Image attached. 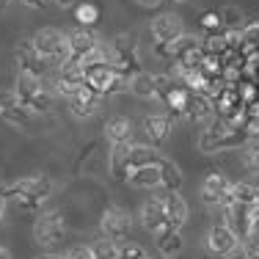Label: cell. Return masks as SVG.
Returning <instances> with one entry per match:
<instances>
[{"instance_id":"d6986e66","label":"cell","mask_w":259,"mask_h":259,"mask_svg":"<svg viewBox=\"0 0 259 259\" xmlns=\"http://www.w3.org/2000/svg\"><path fill=\"white\" fill-rule=\"evenodd\" d=\"M138 221L149 234L160 232L163 226H168V218H165V207H163V199H146L141 204V212H138Z\"/></svg>"},{"instance_id":"7402d4cb","label":"cell","mask_w":259,"mask_h":259,"mask_svg":"<svg viewBox=\"0 0 259 259\" xmlns=\"http://www.w3.org/2000/svg\"><path fill=\"white\" fill-rule=\"evenodd\" d=\"M105 138L110 146L116 144H133V121L127 116H110L105 121Z\"/></svg>"},{"instance_id":"ab89813d","label":"cell","mask_w":259,"mask_h":259,"mask_svg":"<svg viewBox=\"0 0 259 259\" xmlns=\"http://www.w3.org/2000/svg\"><path fill=\"white\" fill-rule=\"evenodd\" d=\"M11 3V0H0V9H6V6H9Z\"/></svg>"},{"instance_id":"d590c367","label":"cell","mask_w":259,"mask_h":259,"mask_svg":"<svg viewBox=\"0 0 259 259\" xmlns=\"http://www.w3.org/2000/svg\"><path fill=\"white\" fill-rule=\"evenodd\" d=\"M77 0H53V6H58V9H72Z\"/></svg>"},{"instance_id":"60d3db41","label":"cell","mask_w":259,"mask_h":259,"mask_svg":"<svg viewBox=\"0 0 259 259\" xmlns=\"http://www.w3.org/2000/svg\"><path fill=\"white\" fill-rule=\"evenodd\" d=\"M171 3H188V0H171Z\"/></svg>"},{"instance_id":"277c9868","label":"cell","mask_w":259,"mask_h":259,"mask_svg":"<svg viewBox=\"0 0 259 259\" xmlns=\"http://www.w3.org/2000/svg\"><path fill=\"white\" fill-rule=\"evenodd\" d=\"M240 141H243V135H240V130L234 127L232 121L212 119L199 135V149L204 152V155H215V152L240 146Z\"/></svg>"},{"instance_id":"7a4b0ae2","label":"cell","mask_w":259,"mask_h":259,"mask_svg":"<svg viewBox=\"0 0 259 259\" xmlns=\"http://www.w3.org/2000/svg\"><path fill=\"white\" fill-rule=\"evenodd\" d=\"M36 53L47 61V66H64L72 61V53H69V36H64L58 28H39L33 36Z\"/></svg>"},{"instance_id":"4dcf8cb0","label":"cell","mask_w":259,"mask_h":259,"mask_svg":"<svg viewBox=\"0 0 259 259\" xmlns=\"http://www.w3.org/2000/svg\"><path fill=\"white\" fill-rule=\"evenodd\" d=\"M243 248H245V254H248V259H259V229L243 240Z\"/></svg>"},{"instance_id":"9a60e30c","label":"cell","mask_w":259,"mask_h":259,"mask_svg":"<svg viewBox=\"0 0 259 259\" xmlns=\"http://www.w3.org/2000/svg\"><path fill=\"white\" fill-rule=\"evenodd\" d=\"M53 85H55V94L69 100V97L75 94L77 89H83V85H85V72H83V66L75 64V61L58 66V75H55Z\"/></svg>"},{"instance_id":"f35d334b","label":"cell","mask_w":259,"mask_h":259,"mask_svg":"<svg viewBox=\"0 0 259 259\" xmlns=\"http://www.w3.org/2000/svg\"><path fill=\"white\" fill-rule=\"evenodd\" d=\"M33 259H64V256H58V254H39V256H33Z\"/></svg>"},{"instance_id":"5b68a950","label":"cell","mask_w":259,"mask_h":259,"mask_svg":"<svg viewBox=\"0 0 259 259\" xmlns=\"http://www.w3.org/2000/svg\"><path fill=\"white\" fill-rule=\"evenodd\" d=\"M83 72H85V85L94 89L97 94H102V97H113V94H119V91H127V77L121 75V72H116L113 66L108 64V58L83 66Z\"/></svg>"},{"instance_id":"9c48e42d","label":"cell","mask_w":259,"mask_h":259,"mask_svg":"<svg viewBox=\"0 0 259 259\" xmlns=\"http://www.w3.org/2000/svg\"><path fill=\"white\" fill-rule=\"evenodd\" d=\"M100 232H102V237L113 240V243L116 240H127L130 232H133V215L119 204L105 207L102 218H100Z\"/></svg>"},{"instance_id":"d4e9b609","label":"cell","mask_w":259,"mask_h":259,"mask_svg":"<svg viewBox=\"0 0 259 259\" xmlns=\"http://www.w3.org/2000/svg\"><path fill=\"white\" fill-rule=\"evenodd\" d=\"M182 182H185V177H182L180 165L171 163L168 157L160 160V188H163L165 193H171V190H180Z\"/></svg>"},{"instance_id":"e575fe53","label":"cell","mask_w":259,"mask_h":259,"mask_svg":"<svg viewBox=\"0 0 259 259\" xmlns=\"http://www.w3.org/2000/svg\"><path fill=\"white\" fill-rule=\"evenodd\" d=\"M138 6H144V9H155V6H160L163 0H135Z\"/></svg>"},{"instance_id":"836d02e7","label":"cell","mask_w":259,"mask_h":259,"mask_svg":"<svg viewBox=\"0 0 259 259\" xmlns=\"http://www.w3.org/2000/svg\"><path fill=\"white\" fill-rule=\"evenodd\" d=\"M224 259H248V254H245V248L243 245H234V248L229 251V254H226Z\"/></svg>"},{"instance_id":"4316f807","label":"cell","mask_w":259,"mask_h":259,"mask_svg":"<svg viewBox=\"0 0 259 259\" xmlns=\"http://www.w3.org/2000/svg\"><path fill=\"white\" fill-rule=\"evenodd\" d=\"M91 254H94V259H119V245L108 237H100L91 243Z\"/></svg>"},{"instance_id":"2e32d148","label":"cell","mask_w":259,"mask_h":259,"mask_svg":"<svg viewBox=\"0 0 259 259\" xmlns=\"http://www.w3.org/2000/svg\"><path fill=\"white\" fill-rule=\"evenodd\" d=\"M204 245H207L209 254L226 256L234 245H240V240L234 237V232L226 224H212V226H209V232H207V237H204Z\"/></svg>"},{"instance_id":"f546056e","label":"cell","mask_w":259,"mask_h":259,"mask_svg":"<svg viewBox=\"0 0 259 259\" xmlns=\"http://www.w3.org/2000/svg\"><path fill=\"white\" fill-rule=\"evenodd\" d=\"M119 259H149L144 245L133 243V240H124V243L119 245Z\"/></svg>"},{"instance_id":"44dd1931","label":"cell","mask_w":259,"mask_h":259,"mask_svg":"<svg viewBox=\"0 0 259 259\" xmlns=\"http://www.w3.org/2000/svg\"><path fill=\"white\" fill-rule=\"evenodd\" d=\"M163 207H165V218H168L171 226L182 229V226L188 224L190 207H188V201L180 196V190H171V193H165V196H163Z\"/></svg>"},{"instance_id":"30bf717a","label":"cell","mask_w":259,"mask_h":259,"mask_svg":"<svg viewBox=\"0 0 259 259\" xmlns=\"http://www.w3.org/2000/svg\"><path fill=\"white\" fill-rule=\"evenodd\" d=\"M232 185L234 182L229 180V177L212 171V174H207L204 180H201L199 196H201V201H204L207 207H221L224 209L232 201Z\"/></svg>"},{"instance_id":"ac0fdd59","label":"cell","mask_w":259,"mask_h":259,"mask_svg":"<svg viewBox=\"0 0 259 259\" xmlns=\"http://www.w3.org/2000/svg\"><path fill=\"white\" fill-rule=\"evenodd\" d=\"M155 237V248L160 251V256L163 259H174L182 254L185 248V237H182V229H177V226H163L160 232L152 234Z\"/></svg>"},{"instance_id":"ba28073f","label":"cell","mask_w":259,"mask_h":259,"mask_svg":"<svg viewBox=\"0 0 259 259\" xmlns=\"http://www.w3.org/2000/svg\"><path fill=\"white\" fill-rule=\"evenodd\" d=\"M224 209H226V221H224V224L234 232V237H237V240H245L248 234H254L259 229V207H248V204L229 201Z\"/></svg>"},{"instance_id":"52a82bcc","label":"cell","mask_w":259,"mask_h":259,"mask_svg":"<svg viewBox=\"0 0 259 259\" xmlns=\"http://www.w3.org/2000/svg\"><path fill=\"white\" fill-rule=\"evenodd\" d=\"M66 234V224L64 218H61L58 209H47V212H39L33 221V240L36 245H41V248H53V245H58L61 240H64Z\"/></svg>"},{"instance_id":"1f68e13d","label":"cell","mask_w":259,"mask_h":259,"mask_svg":"<svg viewBox=\"0 0 259 259\" xmlns=\"http://www.w3.org/2000/svg\"><path fill=\"white\" fill-rule=\"evenodd\" d=\"M64 259H94V254H91V245H72Z\"/></svg>"},{"instance_id":"8d00e7d4","label":"cell","mask_w":259,"mask_h":259,"mask_svg":"<svg viewBox=\"0 0 259 259\" xmlns=\"http://www.w3.org/2000/svg\"><path fill=\"white\" fill-rule=\"evenodd\" d=\"M6 207H9V201L0 196V224H3V215H6Z\"/></svg>"},{"instance_id":"603a6c76","label":"cell","mask_w":259,"mask_h":259,"mask_svg":"<svg viewBox=\"0 0 259 259\" xmlns=\"http://www.w3.org/2000/svg\"><path fill=\"white\" fill-rule=\"evenodd\" d=\"M108 168H110V174H113L116 180H127V177L133 174V168H130V144L110 146V152H108Z\"/></svg>"},{"instance_id":"5bb4252c","label":"cell","mask_w":259,"mask_h":259,"mask_svg":"<svg viewBox=\"0 0 259 259\" xmlns=\"http://www.w3.org/2000/svg\"><path fill=\"white\" fill-rule=\"evenodd\" d=\"M0 119H3L6 124H11V127L28 130L30 121H33V116L22 108V102L17 100L14 89H11V91H0Z\"/></svg>"},{"instance_id":"d6a6232c","label":"cell","mask_w":259,"mask_h":259,"mask_svg":"<svg viewBox=\"0 0 259 259\" xmlns=\"http://www.w3.org/2000/svg\"><path fill=\"white\" fill-rule=\"evenodd\" d=\"M20 3L28 9H47V6H53V0H20Z\"/></svg>"},{"instance_id":"cb8c5ba5","label":"cell","mask_w":259,"mask_h":259,"mask_svg":"<svg viewBox=\"0 0 259 259\" xmlns=\"http://www.w3.org/2000/svg\"><path fill=\"white\" fill-rule=\"evenodd\" d=\"M160 160H163V157H160ZM127 182L133 185V188H138V190L160 188V163H155V165H141V168H135L133 174L127 177Z\"/></svg>"},{"instance_id":"6da1fadb","label":"cell","mask_w":259,"mask_h":259,"mask_svg":"<svg viewBox=\"0 0 259 259\" xmlns=\"http://www.w3.org/2000/svg\"><path fill=\"white\" fill-rule=\"evenodd\" d=\"M53 190H55V182L47 174H33V177H22V180L0 185V196L9 204H17L22 209H39L53 196Z\"/></svg>"},{"instance_id":"f1b7e54d","label":"cell","mask_w":259,"mask_h":259,"mask_svg":"<svg viewBox=\"0 0 259 259\" xmlns=\"http://www.w3.org/2000/svg\"><path fill=\"white\" fill-rule=\"evenodd\" d=\"M97 20H100V9H97L94 3H80L77 6V22L83 28H91Z\"/></svg>"},{"instance_id":"83f0119b","label":"cell","mask_w":259,"mask_h":259,"mask_svg":"<svg viewBox=\"0 0 259 259\" xmlns=\"http://www.w3.org/2000/svg\"><path fill=\"white\" fill-rule=\"evenodd\" d=\"M243 165L251 174L259 177V138H251L248 144L243 146Z\"/></svg>"},{"instance_id":"484cf974","label":"cell","mask_w":259,"mask_h":259,"mask_svg":"<svg viewBox=\"0 0 259 259\" xmlns=\"http://www.w3.org/2000/svg\"><path fill=\"white\" fill-rule=\"evenodd\" d=\"M232 201L248 204V207H259V188L251 182H234L232 185Z\"/></svg>"},{"instance_id":"e0dca14e","label":"cell","mask_w":259,"mask_h":259,"mask_svg":"<svg viewBox=\"0 0 259 259\" xmlns=\"http://www.w3.org/2000/svg\"><path fill=\"white\" fill-rule=\"evenodd\" d=\"M171 133H174L171 113H149L144 119V135L152 146H163L171 138Z\"/></svg>"},{"instance_id":"8fae6325","label":"cell","mask_w":259,"mask_h":259,"mask_svg":"<svg viewBox=\"0 0 259 259\" xmlns=\"http://www.w3.org/2000/svg\"><path fill=\"white\" fill-rule=\"evenodd\" d=\"M185 36V20L174 11H163L152 20V39L155 45H174L177 39Z\"/></svg>"},{"instance_id":"74e56055","label":"cell","mask_w":259,"mask_h":259,"mask_svg":"<svg viewBox=\"0 0 259 259\" xmlns=\"http://www.w3.org/2000/svg\"><path fill=\"white\" fill-rule=\"evenodd\" d=\"M0 259H14V256H11L9 248H3V245H0Z\"/></svg>"},{"instance_id":"4fadbf2b","label":"cell","mask_w":259,"mask_h":259,"mask_svg":"<svg viewBox=\"0 0 259 259\" xmlns=\"http://www.w3.org/2000/svg\"><path fill=\"white\" fill-rule=\"evenodd\" d=\"M102 100H105L102 94H97L94 89L83 85V89H77V91H75V94H72L66 102H69V113L75 116L77 121H85V119H91V116L100 113Z\"/></svg>"},{"instance_id":"7c38bea8","label":"cell","mask_w":259,"mask_h":259,"mask_svg":"<svg viewBox=\"0 0 259 259\" xmlns=\"http://www.w3.org/2000/svg\"><path fill=\"white\" fill-rule=\"evenodd\" d=\"M14 64H17V75H28V77H39L41 80V77H45V72H47V61L36 53V47H33V41H30V39H25V41L17 45Z\"/></svg>"},{"instance_id":"ffe728a7","label":"cell","mask_w":259,"mask_h":259,"mask_svg":"<svg viewBox=\"0 0 259 259\" xmlns=\"http://www.w3.org/2000/svg\"><path fill=\"white\" fill-rule=\"evenodd\" d=\"M127 91L138 100H157V75L146 69H138L127 80Z\"/></svg>"},{"instance_id":"8992f818","label":"cell","mask_w":259,"mask_h":259,"mask_svg":"<svg viewBox=\"0 0 259 259\" xmlns=\"http://www.w3.org/2000/svg\"><path fill=\"white\" fill-rule=\"evenodd\" d=\"M69 53H72V61L80 66H89V64H97V61L105 58V47H102V39L94 33L91 28H77L69 33Z\"/></svg>"},{"instance_id":"3957f363","label":"cell","mask_w":259,"mask_h":259,"mask_svg":"<svg viewBox=\"0 0 259 259\" xmlns=\"http://www.w3.org/2000/svg\"><path fill=\"white\" fill-rule=\"evenodd\" d=\"M17 100L22 102V108L30 116H47L53 110V94L45 89L39 77H28V75H17V85H14Z\"/></svg>"}]
</instances>
